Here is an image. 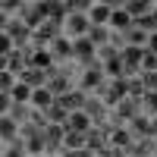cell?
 Instances as JSON below:
<instances>
[{
    "label": "cell",
    "mask_w": 157,
    "mask_h": 157,
    "mask_svg": "<svg viewBox=\"0 0 157 157\" xmlns=\"http://www.w3.org/2000/svg\"><path fill=\"white\" fill-rule=\"evenodd\" d=\"M25 54H29V66H32V69H44L50 78H54V75L63 69L60 63H57V57L50 54V47H38V44L32 41L29 47H25Z\"/></svg>",
    "instance_id": "obj_1"
},
{
    "label": "cell",
    "mask_w": 157,
    "mask_h": 157,
    "mask_svg": "<svg viewBox=\"0 0 157 157\" xmlns=\"http://www.w3.org/2000/svg\"><path fill=\"white\" fill-rule=\"evenodd\" d=\"M104 85H107V78H104L101 63H94V66H85V69L75 66V88H78V91H85V94H98Z\"/></svg>",
    "instance_id": "obj_2"
},
{
    "label": "cell",
    "mask_w": 157,
    "mask_h": 157,
    "mask_svg": "<svg viewBox=\"0 0 157 157\" xmlns=\"http://www.w3.org/2000/svg\"><path fill=\"white\" fill-rule=\"evenodd\" d=\"M94 63H98V47L91 44V38L72 41V66L85 69V66H94Z\"/></svg>",
    "instance_id": "obj_3"
},
{
    "label": "cell",
    "mask_w": 157,
    "mask_h": 157,
    "mask_svg": "<svg viewBox=\"0 0 157 157\" xmlns=\"http://www.w3.org/2000/svg\"><path fill=\"white\" fill-rule=\"evenodd\" d=\"M107 145L116 148V151H135V135L129 132V126H120V123H110V138H107Z\"/></svg>",
    "instance_id": "obj_4"
},
{
    "label": "cell",
    "mask_w": 157,
    "mask_h": 157,
    "mask_svg": "<svg viewBox=\"0 0 157 157\" xmlns=\"http://www.w3.org/2000/svg\"><path fill=\"white\" fill-rule=\"evenodd\" d=\"M88 32H91L88 13H72V16H66V22H63V35L72 38V41H78V38H88Z\"/></svg>",
    "instance_id": "obj_5"
},
{
    "label": "cell",
    "mask_w": 157,
    "mask_h": 157,
    "mask_svg": "<svg viewBox=\"0 0 157 157\" xmlns=\"http://www.w3.org/2000/svg\"><path fill=\"white\" fill-rule=\"evenodd\" d=\"M113 6H116V0H94L91 10H88V22L94 25V29H107L110 16H113Z\"/></svg>",
    "instance_id": "obj_6"
},
{
    "label": "cell",
    "mask_w": 157,
    "mask_h": 157,
    "mask_svg": "<svg viewBox=\"0 0 157 157\" xmlns=\"http://www.w3.org/2000/svg\"><path fill=\"white\" fill-rule=\"evenodd\" d=\"M141 113V101H135V98H123L120 104L113 107V113H110V120L113 123H120V126H126L132 116H138Z\"/></svg>",
    "instance_id": "obj_7"
},
{
    "label": "cell",
    "mask_w": 157,
    "mask_h": 157,
    "mask_svg": "<svg viewBox=\"0 0 157 157\" xmlns=\"http://www.w3.org/2000/svg\"><path fill=\"white\" fill-rule=\"evenodd\" d=\"M19 19L29 25L32 32H38V29L47 22V16H44V10H41V3H38V0H25V6H22V13H19Z\"/></svg>",
    "instance_id": "obj_8"
},
{
    "label": "cell",
    "mask_w": 157,
    "mask_h": 157,
    "mask_svg": "<svg viewBox=\"0 0 157 157\" xmlns=\"http://www.w3.org/2000/svg\"><path fill=\"white\" fill-rule=\"evenodd\" d=\"M47 47H50V54L57 57L60 66H72V38H66V35L60 32V35H57Z\"/></svg>",
    "instance_id": "obj_9"
},
{
    "label": "cell",
    "mask_w": 157,
    "mask_h": 157,
    "mask_svg": "<svg viewBox=\"0 0 157 157\" xmlns=\"http://www.w3.org/2000/svg\"><path fill=\"white\" fill-rule=\"evenodd\" d=\"M22 138V123L13 120L10 113L0 116V145H16V141Z\"/></svg>",
    "instance_id": "obj_10"
},
{
    "label": "cell",
    "mask_w": 157,
    "mask_h": 157,
    "mask_svg": "<svg viewBox=\"0 0 157 157\" xmlns=\"http://www.w3.org/2000/svg\"><path fill=\"white\" fill-rule=\"evenodd\" d=\"M120 57H123L126 75H138V69H141V57H145V47H129V44H123V47H120Z\"/></svg>",
    "instance_id": "obj_11"
},
{
    "label": "cell",
    "mask_w": 157,
    "mask_h": 157,
    "mask_svg": "<svg viewBox=\"0 0 157 157\" xmlns=\"http://www.w3.org/2000/svg\"><path fill=\"white\" fill-rule=\"evenodd\" d=\"M132 16H129V13L123 10V0H116V6H113V16H110V25H107V29L113 32V35H126L129 29H132Z\"/></svg>",
    "instance_id": "obj_12"
},
{
    "label": "cell",
    "mask_w": 157,
    "mask_h": 157,
    "mask_svg": "<svg viewBox=\"0 0 157 157\" xmlns=\"http://www.w3.org/2000/svg\"><path fill=\"white\" fill-rule=\"evenodd\" d=\"M0 69H10V72H16V75H22L25 69H29V54H25L22 47H16L10 57H3L0 60Z\"/></svg>",
    "instance_id": "obj_13"
},
{
    "label": "cell",
    "mask_w": 157,
    "mask_h": 157,
    "mask_svg": "<svg viewBox=\"0 0 157 157\" xmlns=\"http://www.w3.org/2000/svg\"><path fill=\"white\" fill-rule=\"evenodd\" d=\"M94 126H98V123L91 120V113H88L85 107H82V110H72V113H69V123H66V129H72V132H85V135H88Z\"/></svg>",
    "instance_id": "obj_14"
},
{
    "label": "cell",
    "mask_w": 157,
    "mask_h": 157,
    "mask_svg": "<svg viewBox=\"0 0 157 157\" xmlns=\"http://www.w3.org/2000/svg\"><path fill=\"white\" fill-rule=\"evenodd\" d=\"M126 126H129V132L135 135V141H145V138H151V116H148V113H138V116H132V120H129Z\"/></svg>",
    "instance_id": "obj_15"
},
{
    "label": "cell",
    "mask_w": 157,
    "mask_h": 157,
    "mask_svg": "<svg viewBox=\"0 0 157 157\" xmlns=\"http://www.w3.org/2000/svg\"><path fill=\"white\" fill-rule=\"evenodd\" d=\"M54 104H57V98H54V91H50L47 85L32 91V110H41V113H47L50 107H54Z\"/></svg>",
    "instance_id": "obj_16"
},
{
    "label": "cell",
    "mask_w": 157,
    "mask_h": 157,
    "mask_svg": "<svg viewBox=\"0 0 157 157\" xmlns=\"http://www.w3.org/2000/svg\"><path fill=\"white\" fill-rule=\"evenodd\" d=\"M63 135H66V126H57V123H47V126H44V138H47L50 154H60V148H63Z\"/></svg>",
    "instance_id": "obj_17"
},
{
    "label": "cell",
    "mask_w": 157,
    "mask_h": 157,
    "mask_svg": "<svg viewBox=\"0 0 157 157\" xmlns=\"http://www.w3.org/2000/svg\"><path fill=\"white\" fill-rule=\"evenodd\" d=\"M123 10L132 16V22H138L154 10V0H123Z\"/></svg>",
    "instance_id": "obj_18"
},
{
    "label": "cell",
    "mask_w": 157,
    "mask_h": 157,
    "mask_svg": "<svg viewBox=\"0 0 157 157\" xmlns=\"http://www.w3.org/2000/svg\"><path fill=\"white\" fill-rule=\"evenodd\" d=\"M19 82H25V85H29V88L35 91V88H44V85L50 82V75H47L44 69H32V66H29V69H25V72L19 75Z\"/></svg>",
    "instance_id": "obj_19"
},
{
    "label": "cell",
    "mask_w": 157,
    "mask_h": 157,
    "mask_svg": "<svg viewBox=\"0 0 157 157\" xmlns=\"http://www.w3.org/2000/svg\"><path fill=\"white\" fill-rule=\"evenodd\" d=\"M60 32H63V29H60V25H54V22H50V19H47V22L41 25V29H38V32H35V44H38V47H47V44H50V41H54V38H57Z\"/></svg>",
    "instance_id": "obj_20"
},
{
    "label": "cell",
    "mask_w": 157,
    "mask_h": 157,
    "mask_svg": "<svg viewBox=\"0 0 157 157\" xmlns=\"http://www.w3.org/2000/svg\"><path fill=\"white\" fill-rule=\"evenodd\" d=\"M78 148H88V135H85V132H72V129H66V135H63V148H60V151H78Z\"/></svg>",
    "instance_id": "obj_21"
},
{
    "label": "cell",
    "mask_w": 157,
    "mask_h": 157,
    "mask_svg": "<svg viewBox=\"0 0 157 157\" xmlns=\"http://www.w3.org/2000/svg\"><path fill=\"white\" fill-rule=\"evenodd\" d=\"M10 101L19 104V107H32V88L25 85V82H16L13 91H10Z\"/></svg>",
    "instance_id": "obj_22"
},
{
    "label": "cell",
    "mask_w": 157,
    "mask_h": 157,
    "mask_svg": "<svg viewBox=\"0 0 157 157\" xmlns=\"http://www.w3.org/2000/svg\"><path fill=\"white\" fill-rule=\"evenodd\" d=\"M60 104H63L69 113H72V110H82L85 104H88V94H85V91H78V88H72L66 98H60Z\"/></svg>",
    "instance_id": "obj_23"
},
{
    "label": "cell",
    "mask_w": 157,
    "mask_h": 157,
    "mask_svg": "<svg viewBox=\"0 0 157 157\" xmlns=\"http://www.w3.org/2000/svg\"><path fill=\"white\" fill-rule=\"evenodd\" d=\"M116 38H123V44H129V47H145L148 44V32H141V29H129L126 35H116Z\"/></svg>",
    "instance_id": "obj_24"
},
{
    "label": "cell",
    "mask_w": 157,
    "mask_h": 157,
    "mask_svg": "<svg viewBox=\"0 0 157 157\" xmlns=\"http://www.w3.org/2000/svg\"><path fill=\"white\" fill-rule=\"evenodd\" d=\"M47 123H57V126H66V123H69V110H66V107H63V104L57 101L54 107L47 110Z\"/></svg>",
    "instance_id": "obj_25"
},
{
    "label": "cell",
    "mask_w": 157,
    "mask_h": 157,
    "mask_svg": "<svg viewBox=\"0 0 157 157\" xmlns=\"http://www.w3.org/2000/svg\"><path fill=\"white\" fill-rule=\"evenodd\" d=\"M98 98H101V104H104V107H107L110 113H113V107H116V104H120V101H123V98H120V94H116V91H113L110 85H104V88L98 91Z\"/></svg>",
    "instance_id": "obj_26"
},
{
    "label": "cell",
    "mask_w": 157,
    "mask_h": 157,
    "mask_svg": "<svg viewBox=\"0 0 157 157\" xmlns=\"http://www.w3.org/2000/svg\"><path fill=\"white\" fill-rule=\"evenodd\" d=\"M141 113L157 116V91H145V98H141Z\"/></svg>",
    "instance_id": "obj_27"
},
{
    "label": "cell",
    "mask_w": 157,
    "mask_h": 157,
    "mask_svg": "<svg viewBox=\"0 0 157 157\" xmlns=\"http://www.w3.org/2000/svg\"><path fill=\"white\" fill-rule=\"evenodd\" d=\"M91 3H94V0H63V6H66L69 16H72V13H88Z\"/></svg>",
    "instance_id": "obj_28"
},
{
    "label": "cell",
    "mask_w": 157,
    "mask_h": 157,
    "mask_svg": "<svg viewBox=\"0 0 157 157\" xmlns=\"http://www.w3.org/2000/svg\"><path fill=\"white\" fill-rule=\"evenodd\" d=\"M0 157H29L22 148V141H16V145H0Z\"/></svg>",
    "instance_id": "obj_29"
},
{
    "label": "cell",
    "mask_w": 157,
    "mask_h": 157,
    "mask_svg": "<svg viewBox=\"0 0 157 157\" xmlns=\"http://www.w3.org/2000/svg\"><path fill=\"white\" fill-rule=\"evenodd\" d=\"M148 72H157V57L145 50V57H141V69H138V75H148Z\"/></svg>",
    "instance_id": "obj_30"
},
{
    "label": "cell",
    "mask_w": 157,
    "mask_h": 157,
    "mask_svg": "<svg viewBox=\"0 0 157 157\" xmlns=\"http://www.w3.org/2000/svg\"><path fill=\"white\" fill-rule=\"evenodd\" d=\"M13 50H16V44H13V38H10L6 32H0V60H3V57H10Z\"/></svg>",
    "instance_id": "obj_31"
},
{
    "label": "cell",
    "mask_w": 157,
    "mask_h": 157,
    "mask_svg": "<svg viewBox=\"0 0 157 157\" xmlns=\"http://www.w3.org/2000/svg\"><path fill=\"white\" fill-rule=\"evenodd\" d=\"M141 82H145L148 91H157V72H148V75H141Z\"/></svg>",
    "instance_id": "obj_32"
},
{
    "label": "cell",
    "mask_w": 157,
    "mask_h": 157,
    "mask_svg": "<svg viewBox=\"0 0 157 157\" xmlns=\"http://www.w3.org/2000/svg\"><path fill=\"white\" fill-rule=\"evenodd\" d=\"M63 154H66V157H98V154L91 151V148H78V151H63Z\"/></svg>",
    "instance_id": "obj_33"
},
{
    "label": "cell",
    "mask_w": 157,
    "mask_h": 157,
    "mask_svg": "<svg viewBox=\"0 0 157 157\" xmlns=\"http://www.w3.org/2000/svg\"><path fill=\"white\" fill-rule=\"evenodd\" d=\"M145 50L157 57V32H151V35H148V44H145Z\"/></svg>",
    "instance_id": "obj_34"
},
{
    "label": "cell",
    "mask_w": 157,
    "mask_h": 157,
    "mask_svg": "<svg viewBox=\"0 0 157 157\" xmlns=\"http://www.w3.org/2000/svg\"><path fill=\"white\" fill-rule=\"evenodd\" d=\"M151 138H154V145H157V116H151Z\"/></svg>",
    "instance_id": "obj_35"
},
{
    "label": "cell",
    "mask_w": 157,
    "mask_h": 157,
    "mask_svg": "<svg viewBox=\"0 0 157 157\" xmlns=\"http://www.w3.org/2000/svg\"><path fill=\"white\" fill-rule=\"evenodd\" d=\"M126 157H148V154H141V151H129Z\"/></svg>",
    "instance_id": "obj_36"
},
{
    "label": "cell",
    "mask_w": 157,
    "mask_h": 157,
    "mask_svg": "<svg viewBox=\"0 0 157 157\" xmlns=\"http://www.w3.org/2000/svg\"><path fill=\"white\" fill-rule=\"evenodd\" d=\"M50 157H66V154H63V151H60V154H50Z\"/></svg>",
    "instance_id": "obj_37"
},
{
    "label": "cell",
    "mask_w": 157,
    "mask_h": 157,
    "mask_svg": "<svg viewBox=\"0 0 157 157\" xmlns=\"http://www.w3.org/2000/svg\"><path fill=\"white\" fill-rule=\"evenodd\" d=\"M154 6H157V0H154Z\"/></svg>",
    "instance_id": "obj_38"
},
{
    "label": "cell",
    "mask_w": 157,
    "mask_h": 157,
    "mask_svg": "<svg viewBox=\"0 0 157 157\" xmlns=\"http://www.w3.org/2000/svg\"><path fill=\"white\" fill-rule=\"evenodd\" d=\"M154 157H157V154H154Z\"/></svg>",
    "instance_id": "obj_39"
}]
</instances>
